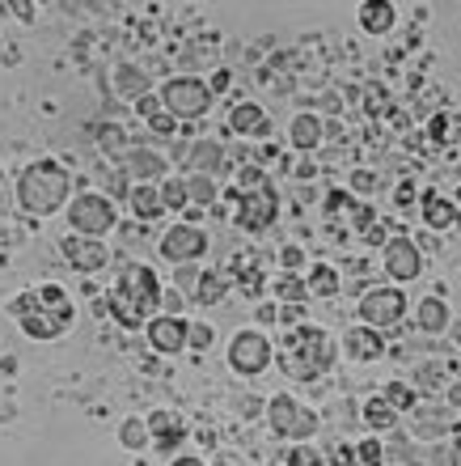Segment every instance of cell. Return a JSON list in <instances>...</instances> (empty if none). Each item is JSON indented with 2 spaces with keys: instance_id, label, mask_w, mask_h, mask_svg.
Here are the masks:
<instances>
[{
  "instance_id": "cell-1",
  "label": "cell",
  "mask_w": 461,
  "mask_h": 466,
  "mask_svg": "<svg viewBox=\"0 0 461 466\" xmlns=\"http://www.w3.org/2000/svg\"><path fill=\"white\" fill-rule=\"evenodd\" d=\"M335 365V344L330 335L314 322H301L292 331L279 335V369L296 381H314L317 373H326Z\"/></svg>"
},
{
  "instance_id": "cell-2",
  "label": "cell",
  "mask_w": 461,
  "mask_h": 466,
  "mask_svg": "<svg viewBox=\"0 0 461 466\" xmlns=\"http://www.w3.org/2000/svg\"><path fill=\"white\" fill-rule=\"evenodd\" d=\"M68 196H73V178H68V170L60 161H35L17 178V204L25 212H35V217L60 212L68 204Z\"/></svg>"
},
{
  "instance_id": "cell-3",
  "label": "cell",
  "mask_w": 461,
  "mask_h": 466,
  "mask_svg": "<svg viewBox=\"0 0 461 466\" xmlns=\"http://www.w3.org/2000/svg\"><path fill=\"white\" fill-rule=\"evenodd\" d=\"M68 229L81 233V238H97L102 242V233L119 229V217H115V204L106 196H97V191H85V196H76L68 204Z\"/></svg>"
},
{
  "instance_id": "cell-4",
  "label": "cell",
  "mask_w": 461,
  "mask_h": 466,
  "mask_svg": "<svg viewBox=\"0 0 461 466\" xmlns=\"http://www.w3.org/2000/svg\"><path fill=\"white\" fill-rule=\"evenodd\" d=\"M212 98H216V94H212L207 81H199V76H174V81H165V89H161V106H165L174 119H204Z\"/></svg>"
},
{
  "instance_id": "cell-5",
  "label": "cell",
  "mask_w": 461,
  "mask_h": 466,
  "mask_svg": "<svg viewBox=\"0 0 461 466\" xmlns=\"http://www.w3.org/2000/svg\"><path fill=\"white\" fill-rule=\"evenodd\" d=\"M267 420H271V429H276L279 437H288V441H309L317 432V416L309 407L296 403L292 394H276V399H271Z\"/></svg>"
},
{
  "instance_id": "cell-6",
  "label": "cell",
  "mask_w": 461,
  "mask_h": 466,
  "mask_svg": "<svg viewBox=\"0 0 461 466\" xmlns=\"http://www.w3.org/2000/svg\"><path fill=\"white\" fill-rule=\"evenodd\" d=\"M402 314H406V293L394 289V284H376V289H368V293L360 297V319H365V327L386 331V327L402 322Z\"/></svg>"
},
{
  "instance_id": "cell-7",
  "label": "cell",
  "mask_w": 461,
  "mask_h": 466,
  "mask_svg": "<svg viewBox=\"0 0 461 466\" xmlns=\"http://www.w3.org/2000/svg\"><path fill=\"white\" fill-rule=\"evenodd\" d=\"M9 314L22 322V331L30 335V339H60V335L68 331V327L43 306V297L38 293H22L17 301H9Z\"/></svg>"
},
{
  "instance_id": "cell-8",
  "label": "cell",
  "mask_w": 461,
  "mask_h": 466,
  "mask_svg": "<svg viewBox=\"0 0 461 466\" xmlns=\"http://www.w3.org/2000/svg\"><path fill=\"white\" fill-rule=\"evenodd\" d=\"M271 339L263 331H237L229 344V365L233 373H242V378H258L263 369L271 365Z\"/></svg>"
},
{
  "instance_id": "cell-9",
  "label": "cell",
  "mask_w": 461,
  "mask_h": 466,
  "mask_svg": "<svg viewBox=\"0 0 461 466\" xmlns=\"http://www.w3.org/2000/svg\"><path fill=\"white\" fill-rule=\"evenodd\" d=\"M279 217V196H276V187H258V191H242L237 196V229L246 233H263L271 229Z\"/></svg>"
},
{
  "instance_id": "cell-10",
  "label": "cell",
  "mask_w": 461,
  "mask_h": 466,
  "mask_svg": "<svg viewBox=\"0 0 461 466\" xmlns=\"http://www.w3.org/2000/svg\"><path fill=\"white\" fill-rule=\"evenodd\" d=\"M381 268H386L389 280H419V271H424V255H419V246L411 238H389V246L381 250Z\"/></svg>"
},
{
  "instance_id": "cell-11",
  "label": "cell",
  "mask_w": 461,
  "mask_h": 466,
  "mask_svg": "<svg viewBox=\"0 0 461 466\" xmlns=\"http://www.w3.org/2000/svg\"><path fill=\"white\" fill-rule=\"evenodd\" d=\"M161 255L170 258V263H195V258L207 255V233L191 221L174 225V229H165V238H161Z\"/></svg>"
},
{
  "instance_id": "cell-12",
  "label": "cell",
  "mask_w": 461,
  "mask_h": 466,
  "mask_svg": "<svg viewBox=\"0 0 461 466\" xmlns=\"http://www.w3.org/2000/svg\"><path fill=\"white\" fill-rule=\"evenodd\" d=\"M119 289L132 297V301H140L148 314L161 306V280H157V271L145 268V263H127V268L119 271Z\"/></svg>"
},
{
  "instance_id": "cell-13",
  "label": "cell",
  "mask_w": 461,
  "mask_h": 466,
  "mask_svg": "<svg viewBox=\"0 0 461 466\" xmlns=\"http://www.w3.org/2000/svg\"><path fill=\"white\" fill-rule=\"evenodd\" d=\"M60 250H64V258H68V268H76V271H102L110 263V250L97 238H81V233H68L60 242Z\"/></svg>"
},
{
  "instance_id": "cell-14",
  "label": "cell",
  "mask_w": 461,
  "mask_h": 466,
  "mask_svg": "<svg viewBox=\"0 0 461 466\" xmlns=\"http://www.w3.org/2000/svg\"><path fill=\"white\" fill-rule=\"evenodd\" d=\"M145 335L161 356H178L186 348V339H191V322L174 319V314H157V319L145 327Z\"/></svg>"
},
{
  "instance_id": "cell-15",
  "label": "cell",
  "mask_w": 461,
  "mask_h": 466,
  "mask_svg": "<svg viewBox=\"0 0 461 466\" xmlns=\"http://www.w3.org/2000/svg\"><path fill=\"white\" fill-rule=\"evenodd\" d=\"M119 170L132 178V187H140V183H153V178H165V157L161 153H153V148H145V145H132L127 153L119 157Z\"/></svg>"
},
{
  "instance_id": "cell-16",
  "label": "cell",
  "mask_w": 461,
  "mask_h": 466,
  "mask_svg": "<svg viewBox=\"0 0 461 466\" xmlns=\"http://www.w3.org/2000/svg\"><path fill=\"white\" fill-rule=\"evenodd\" d=\"M186 166H191V174H207V178H220V174H229V161H225V148L216 145V140H195L191 148H186Z\"/></svg>"
},
{
  "instance_id": "cell-17",
  "label": "cell",
  "mask_w": 461,
  "mask_h": 466,
  "mask_svg": "<svg viewBox=\"0 0 461 466\" xmlns=\"http://www.w3.org/2000/svg\"><path fill=\"white\" fill-rule=\"evenodd\" d=\"M343 352L352 356V360H360V365H365V360H376V356L386 352V335L376 331V327H365V322H360V327H352V331L343 335Z\"/></svg>"
},
{
  "instance_id": "cell-18",
  "label": "cell",
  "mask_w": 461,
  "mask_h": 466,
  "mask_svg": "<svg viewBox=\"0 0 461 466\" xmlns=\"http://www.w3.org/2000/svg\"><path fill=\"white\" fill-rule=\"evenodd\" d=\"M419 208H424L427 229H436V233L453 229V225L461 221V212L453 208V199H445L440 191H424V199H419Z\"/></svg>"
},
{
  "instance_id": "cell-19",
  "label": "cell",
  "mask_w": 461,
  "mask_h": 466,
  "mask_svg": "<svg viewBox=\"0 0 461 466\" xmlns=\"http://www.w3.org/2000/svg\"><path fill=\"white\" fill-rule=\"evenodd\" d=\"M229 127L237 136H267L271 123H267V111L258 106V102H237L229 111Z\"/></svg>"
},
{
  "instance_id": "cell-20",
  "label": "cell",
  "mask_w": 461,
  "mask_h": 466,
  "mask_svg": "<svg viewBox=\"0 0 461 466\" xmlns=\"http://www.w3.org/2000/svg\"><path fill=\"white\" fill-rule=\"evenodd\" d=\"M356 17H360V30H365V35H389V30H394L398 9H394L389 0H365Z\"/></svg>"
},
{
  "instance_id": "cell-21",
  "label": "cell",
  "mask_w": 461,
  "mask_h": 466,
  "mask_svg": "<svg viewBox=\"0 0 461 466\" xmlns=\"http://www.w3.org/2000/svg\"><path fill=\"white\" fill-rule=\"evenodd\" d=\"M322 136H326V127H322V119L317 115H296L292 119V127H288V140H292V148H301V153H309V148H317L322 145Z\"/></svg>"
},
{
  "instance_id": "cell-22",
  "label": "cell",
  "mask_w": 461,
  "mask_h": 466,
  "mask_svg": "<svg viewBox=\"0 0 461 466\" xmlns=\"http://www.w3.org/2000/svg\"><path fill=\"white\" fill-rule=\"evenodd\" d=\"M148 432H153L157 450H174V445L183 441V420L174 416V411H153L148 416Z\"/></svg>"
},
{
  "instance_id": "cell-23",
  "label": "cell",
  "mask_w": 461,
  "mask_h": 466,
  "mask_svg": "<svg viewBox=\"0 0 461 466\" xmlns=\"http://www.w3.org/2000/svg\"><path fill=\"white\" fill-rule=\"evenodd\" d=\"M132 212L140 217V221H157L161 212H165V199H161V187H153V183H140V187H132Z\"/></svg>"
},
{
  "instance_id": "cell-24",
  "label": "cell",
  "mask_w": 461,
  "mask_h": 466,
  "mask_svg": "<svg viewBox=\"0 0 461 466\" xmlns=\"http://www.w3.org/2000/svg\"><path fill=\"white\" fill-rule=\"evenodd\" d=\"M427 140L432 145H461V115L453 111H436L432 119H427Z\"/></svg>"
},
{
  "instance_id": "cell-25",
  "label": "cell",
  "mask_w": 461,
  "mask_h": 466,
  "mask_svg": "<svg viewBox=\"0 0 461 466\" xmlns=\"http://www.w3.org/2000/svg\"><path fill=\"white\" fill-rule=\"evenodd\" d=\"M415 322H419V331L440 335L445 327H449V306H445L440 297H424V301H419V314H415Z\"/></svg>"
},
{
  "instance_id": "cell-26",
  "label": "cell",
  "mask_w": 461,
  "mask_h": 466,
  "mask_svg": "<svg viewBox=\"0 0 461 466\" xmlns=\"http://www.w3.org/2000/svg\"><path fill=\"white\" fill-rule=\"evenodd\" d=\"M229 280H233V271H204V276H199V284H195V301H204V306L225 301Z\"/></svg>"
},
{
  "instance_id": "cell-27",
  "label": "cell",
  "mask_w": 461,
  "mask_h": 466,
  "mask_svg": "<svg viewBox=\"0 0 461 466\" xmlns=\"http://www.w3.org/2000/svg\"><path fill=\"white\" fill-rule=\"evenodd\" d=\"M271 289H276V297L284 306H305V301H309V284H305L296 271H279Z\"/></svg>"
},
{
  "instance_id": "cell-28",
  "label": "cell",
  "mask_w": 461,
  "mask_h": 466,
  "mask_svg": "<svg viewBox=\"0 0 461 466\" xmlns=\"http://www.w3.org/2000/svg\"><path fill=\"white\" fill-rule=\"evenodd\" d=\"M38 297H43V306H47L51 314H55V319L64 322V327H73V319H76V309H73V297L64 293L60 284H43V289H38Z\"/></svg>"
},
{
  "instance_id": "cell-29",
  "label": "cell",
  "mask_w": 461,
  "mask_h": 466,
  "mask_svg": "<svg viewBox=\"0 0 461 466\" xmlns=\"http://www.w3.org/2000/svg\"><path fill=\"white\" fill-rule=\"evenodd\" d=\"M305 284H309V297H339V271L330 263H314Z\"/></svg>"
},
{
  "instance_id": "cell-30",
  "label": "cell",
  "mask_w": 461,
  "mask_h": 466,
  "mask_svg": "<svg viewBox=\"0 0 461 466\" xmlns=\"http://www.w3.org/2000/svg\"><path fill=\"white\" fill-rule=\"evenodd\" d=\"M115 89H119L123 98H145V89H148V76L135 68V64H123L119 73H115Z\"/></svg>"
},
{
  "instance_id": "cell-31",
  "label": "cell",
  "mask_w": 461,
  "mask_h": 466,
  "mask_svg": "<svg viewBox=\"0 0 461 466\" xmlns=\"http://www.w3.org/2000/svg\"><path fill=\"white\" fill-rule=\"evenodd\" d=\"M233 276H237V284H242V293H246V297H258L263 289H267V276H263V268H258V263L233 258Z\"/></svg>"
},
{
  "instance_id": "cell-32",
  "label": "cell",
  "mask_w": 461,
  "mask_h": 466,
  "mask_svg": "<svg viewBox=\"0 0 461 466\" xmlns=\"http://www.w3.org/2000/svg\"><path fill=\"white\" fill-rule=\"evenodd\" d=\"M186 196H191V204H199V208H212L216 204V178H207V174H186Z\"/></svg>"
},
{
  "instance_id": "cell-33",
  "label": "cell",
  "mask_w": 461,
  "mask_h": 466,
  "mask_svg": "<svg viewBox=\"0 0 461 466\" xmlns=\"http://www.w3.org/2000/svg\"><path fill=\"white\" fill-rule=\"evenodd\" d=\"M365 420H368V429H373V432H389L394 424H398V411H394L386 399H368V403H365Z\"/></svg>"
},
{
  "instance_id": "cell-34",
  "label": "cell",
  "mask_w": 461,
  "mask_h": 466,
  "mask_svg": "<svg viewBox=\"0 0 461 466\" xmlns=\"http://www.w3.org/2000/svg\"><path fill=\"white\" fill-rule=\"evenodd\" d=\"M148 441H153V432H148V420H140V416L123 420V429H119V445H123V450H145Z\"/></svg>"
},
{
  "instance_id": "cell-35",
  "label": "cell",
  "mask_w": 461,
  "mask_h": 466,
  "mask_svg": "<svg viewBox=\"0 0 461 466\" xmlns=\"http://www.w3.org/2000/svg\"><path fill=\"white\" fill-rule=\"evenodd\" d=\"M381 399H386L394 411H411L415 403H419V394H415V386H406V381H389L386 390H381Z\"/></svg>"
},
{
  "instance_id": "cell-36",
  "label": "cell",
  "mask_w": 461,
  "mask_h": 466,
  "mask_svg": "<svg viewBox=\"0 0 461 466\" xmlns=\"http://www.w3.org/2000/svg\"><path fill=\"white\" fill-rule=\"evenodd\" d=\"M161 199H165V212L186 208V204H191V196H186V178H165V183H161Z\"/></svg>"
},
{
  "instance_id": "cell-37",
  "label": "cell",
  "mask_w": 461,
  "mask_h": 466,
  "mask_svg": "<svg viewBox=\"0 0 461 466\" xmlns=\"http://www.w3.org/2000/svg\"><path fill=\"white\" fill-rule=\"evenodd\" d=\"M97 145L110 148V153H119V157L127 153V148H132L127 140H123V127H119V123H106V127H97Z\"/></svg>"
},
{
  "instance_id": "cell-38",
  "label": "cell",
  "mask_w": 461,
  "mask_h": 466,
  "mask_svg": "<svg viewBox=\"0 0 461 466\" xmlns=\"http://www.w3.org/2000/svg\"><path fill=\"white\" fill-rule=\"evenodd\" d=\"M356 458H360V466H381L386 462V450H381L376 437H365V441L356 445Z\"/></svg>"
},
{
  "instance_id": "cell-39",
  "label": "cell",
  "mask_w": 461,
  "mask_h": 466,
  "mask_svg": "<svg viewBox=\"0 0 461 466\" xmlns=\"http://www.w3.org/2000/svg\"><path fill=\"white\" fill-rule=\"evenodd\" d=\"M258 187H267L263 166H242V170H237V191H258Z\"/></svg>"
},
{
  "instance_id": "cell-40",
  "label": "cell",
  "mask_w": 461,
  "mask_h": 466,
  "mask_svg": "<svg viewBox=\"0 0 461 466\" xmlns=\"http://www.w3.org/2000/svg\"><path fill=\"white\" fill-rule=\"evenodd\" d=\"M212 339H216V331H212L207 322H191V339H186V348L204 352V348H212Z\"/></svg>"
},
{
  "instance_id": "cell-41",
  "label": "cell",
  "mask_w": 461,
  "mask_h": 466,
  "mask_svg": "<svg viewBox=\"0 0 461 466\" xmlns=\"http://www.w3.org/2000/svg\"><path fill=\"white\" fill-rule=\"evenodd\" d=\"M148 132H153V136H165V140H170V136L178 132V119H174L170 111H157L153 119H148Z\"/></svg>"
},
{
  "instance_id": "cell-42",
  "label": "cell",
  "mask_w": 461,
  "mask_h": 466,
  "mask_svg": "<svg viewBox=\"0 0 461 466\" xmlns=\"http://www.w3.org/2000/svg\"><path fill=\"white\" fill-rule=\"evenodd\" d=\"M373 225H376V212H373V204H356V208H352V229H360V233H365V229H373Z\"/></svg>"
},
{
  "instance_id": "cell-43",
  "label": "cell",
  "mask_w": 461,
  "mask_h": 466,
  "mask_svg": "<svg viewBox=\"0 0 461 466\" xmlns=\"http://www.w3.org/2000/svg\"><path fill=\"white\" fill-rule=\"evenodd\" d=\"M279 263H284V271H301L305 268V250L301 246H284V250H279Z\"/></svg>"
},
{
  "instance_id": "cell-44",
  "label": "cell",
  "mask_w": 461,
  "mask_h": 466,
  "mask_svg": "<svg viewBox=\"0 0 461 466\" xmlns=\"http://www.w3.org/2000/svg\"><path fill=\"white\" fill-rule=\"evenodd\" d=\"M352 191H356V196H373V191H376V174L356 170L352 174Z\"/></svg>"
},
{
  "instance_id": "cell-45",
  "label": "cell",
  "mask_w": 461,
  "mask_h": 466,
  "mask_svg": "<svg viewBox=\"0 0 461 466\" xmlns=\"http://www.w3.org/2000/svg\"><path fill=\"white\" fill-rule=\"evenodd\" d=\"M288 462L292 466H322V454H317V450H305V445H301V450H292V454H288Z\"/></svg>"
},
{
  "instance_id": "cell-46",
  "label": "cell",
  "mask_w": 461,
  "mask_h": 466,
  "mask_svg": "<svg viewBox=\"0 0 461 466\" xmlns=\"http://www.w3.org/2000/svg\"><path fill=\"white\" fill-rule=\"evenodd\" d=\"M386 229H389V225H381V221H376L373 229H365V233H360V238H365L368 246H381V250H386V246H389V233H386Z\"/></svg>"
},
{
  "instance_id": "cell-47",
  "label": "cell",
  "mask_w": 461,
  "mask_h": 466,
  "mask_svg": "<svg viewBox=\"0 0 461 466\" xmlns=\"http://www.w3.org/2000/svg\"><path fill=\"white\" fill-rule=\"evenodd\" d=\"M339 208L352 212V208H356V199L347 196V191H330V196H326V212H339Z\"/></svg>"
},
{
  "instance_id": "cell-48",
  "label": "cell",
  "mask_w": 461,
  "mask_h": 466,
  "mask_svg": "<svg viewBox=\"0 0 461 466\" xmlns=\"http://www.w3.org/2000/svg\"><path fill=\"white\" fill-rule=\"evenodd\" d=\"M365 106H368V111H373V115H381V111H389V98H386V89H368V98H365Z\"/></svg>"
},
{
  "instance_id": "cell-49",
  "label": "cell",
  "mask_w": 461,
  "mask_h": 466,
  "mask_svg": "<svg viewBox=\"0 0 461 466\" xmlns=\"http://www.w3.org/2000/svg\"><path fill=\"white\" fill-rule=\"evenodd\" d=\"M330 462H335V466H360V458H356L352 445H335V454H330Z\"/></svg>"
},
{
  "instance_id": "cell-50",
  "label": "cell",
  "mask_w": 461,
  "mask_h": 466,
  "mask_svg": "<svg viewBox=\"0 0 461 466\" xmlns=\"http://www.w3.org/2000/svg\"><path fill=\"white\" fill-rule=\"evenodd\" d=\"M161 306H165V314L183 319V293H161Z\"/></svg>"
},
{
  "instance_id": "cell-51",
  "label": "cell",
  "mask_w": 461,
  "mask_h": 466,
  "mask_svg": "<svg viewBox=\"0 0 461 466\" xmlns=\"http://www.w3.org/2000/svg\"><path fill=\"white\" fill-rule=\"evenodd\" d=\"M415 196H419V191H415V183H398V196H394V204H398V208H411Z\"/></svg>"
},
{
  "instance_id": "cell-52",
  "label": "cell",
  "mask_w": 461,
  "mask_h": 466,
  "mask_svg": "<svg viewBox=\"0 0 461 466\" xmlns=\"http://www.w3.org/2000/svg\"><path fill=\"white\" fill-rule=\"evenodd\" d=\"M229 81H233V73H229V68H220V73H212L207 89H212V94H225V89H229Z\"/></svg>"
},
{
  "instance_id": "cell-53",
  "label": "cell",
  "mask_w": 461,
  "mask_h": 466,
  "mask_svg": "<svg viewBox=\"0 0 461 466\" xmlns=\"http://www.w3.org/2000/svg\"><path fill=\"white\" fill-rule=\"evenodd\" d=\"M279 322L284 327H301V306H279Z\"/></svg>"
},
{
  "instance_id": "cell-54",
  "label": "cell",
  "mask_w": 461,
  "mask_h": 466,
  "mask_svg": "<svg viewBox=\"0 0 461 466\" xmlns=\"http://www.w3.org/2000/svg\"><path fill=\"white\" fill-rule=\"evenodd\" d=\"M258 322H279V306H258Z\"/></svg>"
},
{
  "instance_id": "cell-55",
  "label": "cell",
  "mask_w": 461,
  "mask_h": 466,
  "mask_svg": "<svg viewBox=\"0 0 461 466\" xmlns=\"http://www.w3.org/2000/svg\"><path fill=\"white\" fill-rule=\"evenodd\" d=\"M314 174H317L314 161H305V166H296V178H314Z\"/></svg>"
},
{
  "instance_id": "cell-56",
  "label": "cell",
  "mask_w": 461,
  "mask_h": 466,
  "mask_svg": "<svg viewBox=\"0 0 461 466\" xmlns=\"http://www.w3.org/2000/svg\"><path fill=\"white\" fill-rule=\"evenodd\" d=\"M170 466H204V462H199V458H195V454H183V458H174Z\"/></svg>"
},
{
  "instance_id": "cell-57",
  "label": "cell",
  "mask_w": 461,
  "mask_h": 466,
  "mask_svg": "<svg viewBox=\"0 0 461 466\" xmlns=\"http://www.w3.org/2000/svg\"><path fill=\"white\" fill-rule=\"evenodd\" d=\"M449 403H453V407H461V386H453V390H449Z\"/></svg>"
},
{
  "instance_id": "cell-58",
  "label": "cell",
  "mask_w": 461,
  "mask_h": 466,
  "mask_svg": "<svg viewBox=\"0 0 461 466\" xmlns=\"http://www.w3.org/2000/svg\"><path fill=\"white\" fill-rule=\"evenodd\" d=\"M216 466H229V462H216Z\"/></svg>"
}]
</instances>
